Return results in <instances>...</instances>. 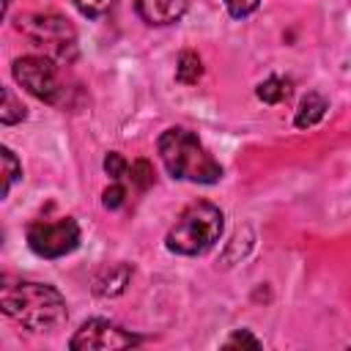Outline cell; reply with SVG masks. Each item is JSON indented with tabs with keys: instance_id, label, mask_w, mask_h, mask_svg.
I'll list each match as a JSON object with an SVG mask.
<instances>
[{
	"instance_id": "1",
	"label": "cell",
	"mask_w": 351,
	"mask_h": 351,
	"mask_svg": "<svg viewBox=\"0 0 351 351\" xmlns=\"http://www.w3.org/2000/svg\"><path fill=\"white\" fill-rule=\"evenodd\" d=\"M0 307L8 318H14L27 332H55L69 318L63 293L47 282H27V280L3 277Z\"/></svg>"
},
{
	"instance_id": "2",
	"label": "cell",
	"mask_w": 351,
	"mask_h": 351,
	"mask_svg": "<svg viewBox=\"0 0 351 351\" xmlns=\"http://www.w3.org/2000/svg\"><path fill=\"white\" fill-rule=\"evenodd\" d=\"M159 159L165 170L178 181L217 184L222 178V165L206 151V145L189 129L173 126L159 134Z\"/></svg>"
},
{
	"instance_id": "3",
	"label": "cell",
	"mask_w": 351,
	"mask_h": 351,
	"mask_svg": "<svg viewBox=\"0 0 351 351\" xmlns=\"http://www.w3.org/2000/svg\"><path fill=\"white\" fill-rule=\"evenodd\" d=\"M225 230V214L208 200L189 203L165 236V247L176 255H206Z\"/></svg>"
},
{
	"instance_id": "4",
	"label": "cell",
	"mask_w": 351,
	"mask_h": 351,
	"mask_svg": "<svg viewBox=\"0 0 351 351\" xmlns=\"http://www.w3.org/2000/svg\"><path fill=\"white\" fill-rule=\"evenodd\" d=\"M16 30L55 63H71L77 58V33L60 14H27L16 19Z\"/></svg>"
},
{
	"instance_id": "5",
	"label": "cell",
	"mask_w": 351,
	"mask_h": 351,
	"mask_svg": "<svg viewBox=\"0 0 351 351\" xmlns=\"http://www.w3.org/2000/svg\"><path fill=\"white\" fill-rule=\"evenodd\" d=\"M14 80L38 101L47 104H60L63 101V82L58 77V63L47 55H22L11 63Z\"/></svg>"
},
{
	"instance_id": "6",
	"label": "cell",
	"mask_w": 351,
	"mask_h": 351,
	"mask_svg": "<svg viewBox=\"0 0 351 351\" xmlns=\"http://www.w3.org/2000/svg\"><path fill=\"white\" fill-rule=\"evenodd\" d=\"M27 244L41 258H63L80 247V225L71 217L36 219L27 225Z\"/></svg>"
},
{
	"instance_id": "7",
	"label": "cell",
	"mask_w": 351,
	"mask_h": 351,
	"mask_svg": "<svg viewBox=\"0 0 351 351\" xmlns=\"http://www.w3.org/2000/svg\"><path fill=\"white\" fill-rule=\"evenodd\" d=\"M137 343L140 337L126 332L123 326L107 318H88L69 340V348L71 351H110V348H132Z\"/></svg>"
},
{
	"instance_id": "8",
	"label": "cell",
	"mask_w": 351,
	"mask_h": 351,
	"mask_svg": "<svg viewBox=\"0 0 351 351\" xmlns=\"http://www.w3.org/2000/svg\"><path fill=\"white\" fill-rule=\"evenodd\" d=\"M189 8V0H134V11L145 25H173Z\"/></svg>"
},
{
	"instance_id": "9",
	"label": "cell",
	"mask_w": 351,
	"mask_h": 351,
	"mask_svg": "<svg viewBox=\"0 0 351 351\" xmlns=\"http://www.w3.org/2000/svg\"><path fill=\"white\" fill-rule=\"evenodd\" d=\"M129 280H132V266H129V263L104 266V269L93 277V293H96V296H104V299L118 296V293L126 291Z\"/></svg>"
},
{
	"instance_id": "10",
	"label": "cell",
	"mask_w": 351,
	"mask_h": 351,
	"mask_svg": "<svg viewBox=\"0 0 351 351\" xmlns=\"http://www.w3.org/2000/svg\"><path fill=\"white\" fill-rule=\"evenodd\" d=\"M326 110H329V101L321 96V93H307L302 101H299V110H296V118H293V123L299 126V129H310V126H315L324 115H326Z\"/></svg>"
},
{
	"instance_id": "11",
	"label": "cell",
	"mask_w": 351,
	"mask_h": 351,
	"mask_svg": "<svg viewBox=\"0 0 351 351\" xmlns=\"http://www.w3.org/2000/svg\"><path fill=\"white\" fill-rule=\"evenodd\" d=\"M200 77H203V63H200L197 52L184 49V52L178 55V63H176V80H178L181 85H195Z\"/></svg>"
},
{
	"instance_id": "12",
	"label": "cell",
	"mask_w": 351,
	"mask_h": 351,
	"mask_svg": "<svg viewBox=\"0 0 351 351\" xmlns=\"http://www.w3.org/2000/svg\"><path fill=\"white\" fill-rule=\"evenodd\" d=\"M258 99L261 101H266V104H280L282 99H288V93H291V85H288V80H280V77H269V80H263L261 85H258Z\"/></svg>"
},
{
	"instance_id": "13",
	"label": "cell",
	"mask_w": 351,
	"mask_h": 351,
	"mask_svg": "<svg viewBox=\"0 0 351 351\" xmlns=\"http://www.w3.org/2000/svg\"><path fill=\"white\" fill-rule=\"evenodd\" d=\"M0 159H3V197H8V192H11V186L22 178V165H19V159L14 156V151L11 148H0Z\"/></svg>"
},
{
	"instance_id": "14",
	"label": "cell",
	"mask_w": 351,
	"mask_h": 351,
	"mask_svg": "<svg viewBox=\"0 0 351 351\" xmlns=\"http://www.w3.org/2000/svg\"><path fill=\"white\" fill-rule=\"evenodd\" d=\"M25 115H27V110H25V104L14 96V90L11 88H3V107H0V121L5 123V126H11V123H19V121H25Z\"/></svg>"
},
{
	"instance_id": "15",
	"label": "cell",
	"mask_w": 351,
	"mask_h": 351,
	"mask_svg": "<svg viewBox=\"0 0 351 351\" xmlns=\"http://www.w3.org/2000/svg\"><path fill=\"white\" fill-rule=\"evenodd\" d=\"M129 178H132V184L140 189V192H145L151 184H154V167H151V162L148 159H134L132 162V167H129Z\"/></svg>"
},
{
	"instance_id": "16",
	"label": "cell",
	"mask_w": 351,
	"mask_h": 351,
	"mask_svg": "<svg viewBox=\"0 0 351 351\" xmlns=\"http://www.w3.org/2000/svg\"><path fill=\"white\" fill-rule=\"evenodd\" d=\"M77 11L88 19H99V16H107L115 5V0H74Z\"/></svg>"
},
{
	"instance_id": "17",
	"label": "cell",
	"mask_w": 351,
	"mask_h": 351,
	"mask_svg": "<svg viewBox=\"0 0 351 351\" xmlns=\"http://www.w3.org/2000/svg\"><path fill=\"white\" fill-rule=\"evenodd\" d=\"M104 173H107L112 181H121V178L129 173V162H126L118 151H110V154L104 156Z\"/></svg>"
},
{
	"instance_id": "18",
	"label": "cell",
	"mask_w": 351,
	"mask_h": 351,
	"mask_svg": "<svg viewBox=\"0 0 351 351\" xmlns=\"http://www.w3.org/2000/svg\"><path fill=\"white\" fill-rule=\"evenodd\" d=\"M225 3V8H228V14L230 16H236V19H244V16H250L258 5H261V0H222Z\"/></svg>"
},
{
	"instance_id": "19",
	"label": "cell",
	"mask_w": 351,
	"mask_h": 351,
	"mask_svg": "<svg viewBox=\"0 0 351 351\" xmlns=\"http://www.w3.org/2000/svg\"><path fill=\"white\" fill-rule=\"evenodd\" d=\"M123 200H126V189L115 181L112 186H107L104 189V195H101V203H104V208H110V211H115V208H121L123 206Z\"/></svg>"
},
{
	"instance_id": "20",
	"label": "cell",
	"mask_w": 351,
	"mask_h": 351,
	"mask_svg": "<svg viewBox=\"0 0 351 351\" xmlns=\"http://www.w3.org/2000/svg\"><path fill=\"white\" fill-rule=\"evenodd\" d=\"M225 346H250V348H261V340H258L255 335H250V329H239V332H233V335L225 340Z\"/></svg>"
}]
</instances>
